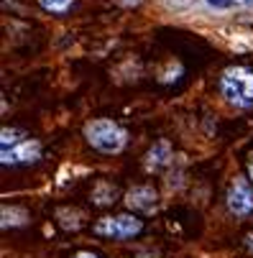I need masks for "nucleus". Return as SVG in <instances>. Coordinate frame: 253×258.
I'll use <instances>...</instances> for the list:
<instances>
[{
  "label": "nucleus",
  "mask_w": 253,
  "mask_h": 258,
  "mask_svg": "<svg viewBox=\"0 0 253 258\" xmlns=\"http://www.w3.org/2000/svg\"><path fill=\"white\" fill-rule=\"evenodd\" d=\"M72 258H100L97 253H92V250H80V253H75Z\"/></svg>",
  "instance_id": "nucleus-13"
},
{
  "label": "nucleus",
  "mask_w": 253,
  "mask_h": 258,
  "mask_svg": "<svg viewBox=\"0 0 253 258\" xmlns=\"http://www.w3.org/2000/svg\"><path fill=\"white\" fill-rule=\"evenodd\" d=\"M85 138L92 149H97L102 154H118L128 141V133L118 123L100 118V120H90L85 125Z\"/></svg>",
  "instance_id": "nucleus-2"
},
{
  "label": "nucleus",
  "mask_w": 253,
  "mask_h": 258,
  "mask_svg": "<svg viewBox=\"0 0 253 258\" xmlns=\"http://www.w3.org/2000/svg\"><path fill=\"white\" fill-rule=\"evenodd\" d=\"M39 6L46 11V13H54V16H64L72 6H75V0H39Z\"/></svg>",
  "instance_id": "nucleus-10"
},
{
  "label": "nucleus",
  "mask_w": 253,
  "mask_h": 258,
  "mask_svg": "<svg viewBox=\"0 0 253 258\" xmlns=\"http://www.w3.org/2000/svg\"><path fill=\"white\" fill-rule=\"evenodd\" d=\"M115 200H118V189H115V184L100 179V181L95 184V189H92V202L105 207V205H113Z\"/></svg>",
  "instance_id": "nucleus-8"
},
{
  "label": "nucleus",
  "mask_w": 253,
  "mask_h": 258,
  "mask_svg": "<svg viewBox=\"0 0 253 258\" xmlns=\"http://www.w3.org/2000/svg\"><path fill=\"white\" fill-rule=\"evenodd\" d=\"M243 3H253V0H243Z\"/></svg>",
  "instance_id": "nucleus-17"
},
{
  "label": "nucleus",
  "mask_w": 253,
  "mask_h": 258,
  "mask_svg": "<svg viewBox=\"0 0 253 258\" xmlns=\"http://www.w3.org/2000/svg\"><path fill=\"white\" fill-rule=\"evenodd\" d=\"M41 156V143L39 141H21L18 146H13V149L3 151V164L8 166H23V164H33V161H39Z\"/></svg>",
  "instance_id": "nucleus-5"
},
{
  "label": "nucleus",
  "mask_w": 253,
  "mask_h": 258,
  "mask_svg": "<svg viewBox=\"0 0 253 258\" xmlns=\"http://www.w3.org/2000/svg\"><path fill=\"white\" fill-rule=\"evenodd\" d=\"M125 205L136 212H154L159 205V192L154 187H149V184H138V187L128 189Z\"/></svg>",
  "instance_id": "nucleus-6"
},
{
  "label": "nucleus",
  "mask_w": 253,
  "mask_h": 258,
  "mask_svg": "<svg viewBox=\"0 0 253 258\" xmlns=\"http://www.w3.org/2000/svg\"><path fill=\"white\" fill-rule=\"evenodd\" d=\"M245 245H248V250L253 253V233H248V235H245Z\"/></svg>",
  "instance_id": "nucleus-15"
},
{
  "label": "nucleus",
  "mask_w": 253,
  "mask_h": 258,
  "mask_svg": "<svg viewBox=\"0 0 253 258\" xmlns=\"http://www.w3.org/2000/svg\"><path fill=\"white\" fill-rule=\"evenodd\" d=\"M235 3H238V0H207L210 8H220V11H228V8H233Z\"/></svg>",
  "instance_id": "nucleus-12"
},
{
  "label": "nucleus",
  "mask_w": 253,
  "mask_h": 258,
  "mask_svg": "<svg viewBox=\"0 0 253 258\" xmlns=\"http://www.w3.org/2000/svg\"><path fill=\"white\" fill-rule=\"evenodd\" d=\"M115 3L123 8H133V6H141V0H115Z\"/></svg>",
  "instance_id": "nucleus-14"
},
{
  "label": "nucleus",
  "mask_w": 253,
  "mask_h": 258,
  "mask_svg": "<svg viewBox=\"0 0 253 258\" xmlns=\"http://www.w3.org/2000/svg\"><path fill=\"white\" fill-rule=\"evenodd\" d=\"M18 136H23L21 131H16V128H6L3 131V138H0V146H3V151H8V146H11V149H13V146H18L21 141H18Z\"/></svg>",
  "instance_id": "nucleus-11"
},
{
  "label": "nucleus",
  "mask_w": 253,
  "mask_h": 258,
  "mask_svg": "<svg viewBox=\"0 0 253 258\" xmlns=\"http://www.w3.org/2000/svg\"><path fill=\"white\" fill-rule=\"evenodd\" d=\"M26 220H28V212H26V210L3 205V228H16V225H23Z\"/></svg>",
  "instance_id": "nucleus-9"
},
{
  "label": "nucleus",
  "mask_w": 253,
  "mask_h": 258,
  "mask_svg": "<svg viewBox=\"0 0 253 258\" xmlns=\"http://www.w3.org/2000/svg\"><path fill=\"white\" fill-rule=\"evenodd\" d=\"M169 161H171V146H169V141L154 143L151 151L146 154V169L149 171H159V169L169 166Z\"/></svg>",
  "instance_id": "nucleus-7"
},
{
  "label": "nucleus",
  "mask_w": 253,
  "mask_h": 258,
  "mask_svg": "<svg viewBox=\"0 0 253 258\" xmlns=\"http://www.w3.org/2000/svg\"><path fill=\"white\" fill-rule=\"evenodd\" d=\"M223 97L235 107H253V72L245 67H230L220 77Z\"/></svg>",
  "instance_id": "nucleus-1"
},
{
  "label": "nucleus",
  "mask_w": 253,
  "mask_h": 258,
  "mask_svg": "<svg viewBox=\"0 0 253 258\" xmlns=\"http://www.w3.org/2000/svg\"><path fill=\"white\" fill-rule=\"evenodd\" d=\"M143 230V223L136 215H113V217H100L92 225V233L100 238H113V240H125L133 238Z\"/></svg>",
  "instance_id": "nucleus-3"
},
{
  "label": "nucleus",
  "mask_w": 253,
  "mask_h": 258,
  "mask_svg": "<svg viewBox=\"0 0 253 258\" xmlns=\"http://www.w3.org/2000/svg\"><path fill=\"white\" fill-rule=\"evenodd\" d=\"M228 210L235 215V217H248L253 212V189L248 187V184L243 179L235 176V181L230 184L228 189Z\"/></svg>",
  "instance_id": "nucleus-4"
},
{
  "label": "nucleus",
  "mask_w": 253,
  "mask_h": 258,
  "mask_svg": "<svg viewBox=\"0 0 253 258\" xmlns=\"http://www.w3.org/2000/svg\"><path fill=\"white\" fill-rule=\"evenodd\" d=\"M248 174H250V181H253V156L248 159Z\"/></svg>",
  "instance_id": "nucleus-16"
}]
</instances>
